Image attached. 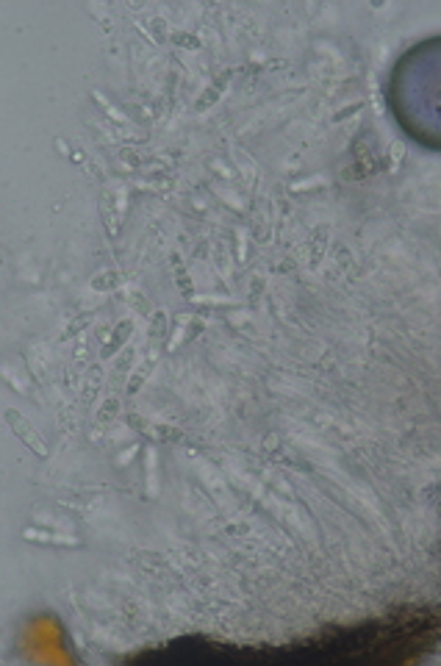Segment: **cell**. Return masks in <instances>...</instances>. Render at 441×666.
<instances>
[{
	"label": "cell",
	"mask_w": 441,
	"mask_h": 666,
	"mask_svg": "<svg viewBox=\"0 0 441 666\" xmlns=\"http://www.w3.org/2000/svg\"><path fill=\"white\" fill-rule=\"evenodd\" d=\"M133 350H122V355L114 364V375H111V388H125L131 372H133Z\"/></svg>",
	"instance_id": "ba28073f"
},
{
	"label": "cell",
	"mask_w": 441,
	"mask_h": 666,
	"mask_svg": "<svg viewBox=\"0 0 441 666\" xmlns=\"http://www.w3.org/2000/svg\"><path fill=\"white\" fill-rule=\"evenodd\" d=\"M150 28H153V34H156L159 39H164V20H162V17L150 20Z\"/></svg>",
	"instance_id": "9a60e30c"
},
{
	"label": "cell",
	"mask_w": 441,
	"mask_h": 666,
	"mask_svg": "<svg viewBox=\"0 0 441 666\" xmlns=\"http://www.w3.org/2000/svg\"><path fill=\"white\" fill-rule=\"evenodd\" d=\"M233 72H236V70H225V72H220V75H217V78H214V81L206 86V92H203V95L195 100V109H197V111H209V109H211V106H214V103H217V100L222 98V92L228 89V84H230Z\"/></svg>",
	"instance_id": "3957f363"
},
{
	"label": "cell",
	"mask_w": 441,
	"mask_h": 666,
	"mask_svg": "<svg viewBox=\"0 0 441 666\" xmlns=\"http://www.w3.org/2000/svg\"><path fill=\"white\" fill-rule=\"evenodd\" d=\"M153 367H156V353H147V358L131 372V378H128V384H125V397H133V394H139V388L145 386V381L150 378V372H153Z\"/></svg>",
	"instance_id": "8992f818"
},
{
	"label": "cell",
	"mask_w": 441,
	"mask_h": 666,
	"mask_svg": "<svg viewBox=\"0 0 441 666\" xmlns=\"http://www.w3.org/2000/svg\"><path fill=\"white\" fill-rule=\"evenodd\" d=\"M103 381H106L103 367H100V364H92V367L86 370V378H84V386H81V405H84V408H92V405H95V400H98V394H100V388H103Z\"/></svg>",
	"instance_id": "7a4b0ae2"
},
{
	"label": "cell",
	"mask_w": 441,
	"mask_h": 666,
	"mask_svg": "<svg viewBox=\"0 0 441 666\" xmlns=\"http://www.w3.org/2000/svg\"><path fill=\"white\" fill-rule=\"evenodd\" d=\"M169 261H172V275H175V283H178L180 294H183L186 300H192V297H195V283H192V278L186 273L183 259H180L178 253H169Z\"/></svg>",
	"instance_id": "52a82bcc"
},
{
	"label": "cell",
	"mask_w": 441,
	"mask_h": 666,
	"mask_svg": "<svg viewBox=\"0 0 441 666\" xmlns=\"http://www.w3.org/2000/svg\"><path fill=\"white\" fill-rule=\"evenodd\" d=\"M172 42H175L178 48H183V51H200V48H203L200 37H195V34H189V31H175V34H172Z\"/></svg>",
	"instance_id": "7c38bea8"
},
{
	"label": "cell",
	"mask_w": 441,
	"mask_h": 666,
	"mask_svg": "<svg viewBox=\"0 0 441 666\" xmlns=\"http://www.w3.org/2000/svg\"><path fill=\"white\" fill-rule=\"evenodd\" d=\"M328 244H331V225L322 222V225H317V228L311 230V242H308V264H311V267H320V264H322Z\"/></svg>",
	"instance_id": "277c9868"
},
{
	"label": "cell",
	"mask_w": 441,
	"mask_h": 666,
	"mask_svg": "<svg viewBox=\"0 0 441 666\" xmlns=\"http://www.w3.org/2000/svg\"><path fill=\"white\" fill-rule=\"evenodd\" d=\"M153 433H156V436H162L164 442H180V439H183V433H180L178 428H169V425H156V428H153Z\"/></svg>",
	"instance_id": "5bb4252c"
},
{
	"label": "cell",
	"mask_w": 441,
	"mask_h": 666,
	"mask_svg": "<svg viewBox=\"0 0 441 666\" xmlns=\"http://www.w3.org/2000/svg\"><path fill=\"white\" fill-rule=\"evenodd\" d=\"M92 320H95V314H92V311H81L78 317H72V320H70V325L64 328V339H72V336H78L81 331H86V328L92 325Z\"/></svg>",
	"instance_id": "30bf717a"
},
{
	"label": "cell",
	"mask_w": 441,
	"mask_h": 666,
	"mask_svg": "<svg viewBox=\"0 0 441 666\" xmlns=\"http://www.w3.org/2000/svg\"><path fill=\"white\" fill-rule=\"evenodd\" d=\"M3 419H6V425L11 428V433L20 439V442L25 444L39 461H45L48 455H51V450H48V444H45V439L39 436V431L20 414V411H14V408H6V414H3Z\"/></svg>",
	"instance_id": "6da1fadb"
},
{
	"label": "cell",
	"mask_w": 441,
	"mask_h": 666,
	"mask_svg": "<svg viewBox=\"0 0 441 666\" xmlns=\"http://www.w3.org/2000/svg\"><path fill=\"white\" fill-rule=\"evenodd\" d=\"M119 408H122V400H119L117 394H109V397L103 400V405L98 408V417H95V422H98V428H100V431H106L111 422L117 419Z\"/></svg>",
	"instance_id": "9c48e42d"
},
{
	"label": "cell",
	"mask_w": 441,
	"mask_h": 666,
	"mask_svg": "<svg viewBox=\"0 0 441 666\" xmlns=\"http://www.w3.org/2000/svg\"><path fill=\"white\" fill-rule=\"evenodd\" d=\"M119 283V275L114 273V270H106V273H100V275L92 278V289L95 292H109V289H114Z\"/></svg>",
	"instance_id": "4fadbf2b"
},
{
	"label": "cell",
	"mask_w": 441,
	"mask_h": 666,
	"mask_svg": "<svg viewBox=\"0 0 441 666\" xmlns=\"http://www.w3.org/2000/svg\"><path fill=\"white\" fill-rule=\"evenodd\" d=\"M358 109H361V103H355V106H347V109L341 111V114H336V117H333V119H336V122H338V119H344V117H350V114H353V111H358Z\"/></svg>",
	"instance_id": "2e32d148"
},
{
	"label": "cell",
	"mask_w": 441,
	"mask_h": 666,
	"mask_svg": "<svg viewBox=\"0 0 441 666\" xmlns=\"http://www.w3.org/2000/svg\"><path fill=\"white\" fill-rule=\"evenodd\" d=\"M147 336H150V341H159V339H164V336H166V311H156V314L150 317V328H147Z\"/></svg>",
	"instance_id": "8fae6325"
},
{
	"label": "cell",
	"mask_w": 441,
	"mask_h": 666,
	"mask_svg": "<svg viewBox=\"0 0 441 666\" xmlns=\"http://www.w3.org/2000/svg\"><path fill=\"white\" fill-rule=\"evenodd\" d=\"M131 333H133V322L131 320H122V322H117L114 325V331H111V339L103 344V350H100V355L103 358H111V355H117L125 344H128V339H131Z\"/></svg>",
	"instance_id": "5b68a950"
}]
</instances>
